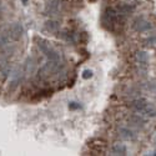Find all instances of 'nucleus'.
<instances>
[{"instance_id":"nucleus-13","label":"nucleus","mask_w":156,"mask_h":156,"mask_svg":"<svg viewBox=\"0 0 156 156\" xmlns=\"http://www.w3.org/2000/svg\"><path fill=\"white\" fill-rule=\"evenodd\" d=\"M129 121H130V124L136 125V126H142V125L145 124V120H144V119H141V118H140V116H138V115L131 116V118L129 119Z\"/></svg>"},{"instance_id":"nucleus-10","label":"nucleus","mask_w":156,"mask_h":156,"mask_svg":"<svg viewBox=\"0 0 156 156\" xmlns=\"http://www.w3.org/2000/svg\"><path fill=\"white\" fill-rule=\"evenodd\" d=\"M60 28V24L58 22H55V20H48V22L45 23V29L48 31H51V33H55V31H58Z\"/></svg>"},{"instance_id":"nucleus-8","label":"nucleus","mask_w":156,"mask_h":156,"mask_svg":"<svg viewBox=\"0 0 156 156\" xmlns=\"http://www.w3.org/2000/svg\"><path fill=\"white\" fill-rule=\"evenodd\" d=\"M116 12L120 15H124L125 16V15H128V14H130V13L134 12V6H131L130 4H120L116 8Z\"/></svg>"},{"instance_id":"nucleus-2","label":"nucleus","mask_w":156,"mask_h":156,"mask_svg":"<svg viewBox=\"0 0 156 156\" xmlns=\"http://www.w3.org/2000/svg\"><path fill=\"white\" fill-rule=\"evenodd\" d=\"M6 34L9 35V38H12L13 40H19L24 34V28L20 23H13L8 28Z\"/></svg>"},{"instance_id":"nucleus-1","label":"nucleus","mask_w":156,"mask_h":156,"mask_svg":"<svg viewBox=\"0 0 156 156\" xmlns=\"http://www.w3.org/2000/svg\"><path fill=\"white\" fill-rule=\"evenodd\" d=\"M38 46L41 50V53H43L49 60H51V61H60V54L58 53V51L53 46H50V44L48 43L46 40L40 39Z\"/></svg>"},{"instance_id":"nucleus-19","label":"nucleus","mask_w":156,"mask_h":156,"mask_svg":"<svg viewBox=\"0 0 156 156\" xmlns=\"http://www.w3.org/2000/svg\"><path fill=\"white\" fill-rule=\"evenodd\" d=\"M22 3H23L24 5H26V4L29 3V0H22Z\"/></svg>"},{"instance_id":"nucleus-6","label":"nucleus","mask_w":156,"mask_h":156,"mask_svg":"<svg viewBox=\"0 0 156 156\" xmlns=\"http://www.w3.org/2000/svg\"><path fill=\"white\" fill-rule=\"evenodd\" d=\"M128 154V149L124 144H115L114 146L111 148V155H121L125 156Z\"/></svg>"},{"instance_id":"nucleus-21","label":"nucleus","mask_w":156,"mask_h":156,"mask_svg":"<svg viewBox=\"0 0 156 156\" xmlns=\"http://www.w3.org/2000/svg\"><path fill=\"white\" fill-rule=\"evenodd\" d=\"M155 155H156V154H155Z\"/></svg>"},{"instance_id":"nucleus-16","label":"nucleus","mask_w":156,"mask_h":156,"mask_svg":"<svg viewBox=\"0 0 156 156\" xmlns=\"http://www.w3.org/2000/svg\"><path fill=\"white\" fill-rule=\"evenodd\" d=\"M92 71L90 70V69H86V70H84L82 71V74H81V76H82V79H85V80H89V79H91L92 78Z\"/></svg>"},{"instance_id":"nucleus-18","label":"nucleus","mask_w":156,"mask_h":156,"mask_svg":"<svg viewBox=\"0 0 156 156\" xmlns=\"http://www.w3.org/2000/svg\"><path fill=\"white\" fill-rule=\"evenodd\" d=\"M146 43H149V44H146L148 46H152V45H154L152 43H156V38H155V36H152V38L148 39V40H146Z\"/></svg>"},{"instance_id":"nucleus-11","label":"nucleus","mask_w":156,"mask_h":156,"mask_svg":"<svg viewBox=\"0 0 156 156\" xmlns=\"http://www.w3.org/2000/svg\"><path fill=\"white\" fill-rule=\"evenodd\" d=\"M136 60L140 62V65H146L149 61V55L145 51H138L136 53Z\"/></svg>"},{"instance_id":"nucleus-5","label":"nucleus","mask_w":156,"mask_h":156,"mask_svg":"<svg viewBox=\"0 0 156 156\" xmlns=\"http://www.w3.org/2000/svg\"><path fill=\"white\" fill-rule=\"evenodd\" d=\"M60 0H46V12L55 15L59 10Z\"/></svg>"},{"instance_id":"nucleus-20","label":"nucleus","mask_w":156,"mask_h":156,"mask_svg":"<svg viewBox=\"0 0 156 156\" xmlns=\"http://www.w3.org/2000/svg\"><path fill=\"white\" fill-rule=\"evenodd\" d=\"M90 2H91V3H94V2H96V0H90Z\"/></svg>"},{"instance_id":"nucleus-9","label":"nucleus","mask_w":156,"mask_h":156,"mask_svg":"<svg viewBox=\"0 0 156 156\" xmlns=\"http://www.w3.org/2000/svg\"><path fill=\"white\" fill-rule=\"evenodd\" d=\"M140 114L152 118V116H155V115H156V106H154L152 104H148V105L144 108V110H142Z\"/></svg>"},{"instance_id":"nucleus-3","label":"nucleus","mask_w":156,"mask_h":156,"mask_svg":"<svg viewBox=\"0 0 156 156\" xmlns=\"http://www.w3.org/2000/svg\"><path fill=\"white\" fill-rule=\"evenodd\" d=\"M134 29L136 31H139V33H144V31H148L149 29H151V24L148 22L146 19L138 18L134 22Z\"/></svg>"},{"instance_id":"nucleus-14","label":"nucleus","mask_w":156,"mask_h":156,"mask_svg":"<svg viewBox=\"0 0 156 156\" xmlns=\"http://www.w3.org/2000/svg\"><path fill=\"white\" fill-rule=\"evenodd\" d=\"M34 70H35V64H34L33 59H28L26 64H25V72L26 74H31V72H34Z\"/></svg>"},{"instance_id":"nucleus-12","label":"nucleus","mask_w":156,"mask_h":156,"mask_svg":"<svg viewBox=\"0 0 156 156\" xmlns=\"http://www.w3.org/2000/svg\"><path fill=\"white\" fill-rule=\"evenodd\" d=\"M9 44V35L5 33V31L0 30V49L5 48Z\"/></svg>"},{"instance_id":"nucleus-4","label":"nucleus","mask_w":156,"mask_h":156,"mask_svg":"<svg viewBox=\"0 0 156 156\" xmlns=\"http://www.w3.org/2000/svg\"><path fill=\"white\" fill-rule=\"evenodd\" d=\"M148 104H149L148 100H145V99H135V100L130 101V106H131L132 110H135L136 112H141Z\"/></svg>"},{"instance_id":"nucleus-7","label":"nucleus","mask_w":156,"mask_h":156,"mask_svg":"<svg viewBox=\"0 0 156 156\" xmlns=\"http://www.w3.org/2000/svg\"><path fill=\"white\" fill-rule=\"evenodd\" d=\"M119 138L122 139V140H128L129 141V140H134L135 134L128 128H121L119 130Z\"/></svg>"},{"instance_id":"nucleus-17","label":"nucleus","mask_w":156,"mask_h":156,"mask_svg":"<svg viewBox=\"0 0 156 156\" xmlns=\"http://www.w3.org/2000/svg\"><path fill=\"white\" fill-rule=\"evenodd\" d=\"M81 108V105L79 102H76V101H71V102H69V109L70 110H79Z\"/></svg>"},{"instance_id":"nucleus-15","label":"nucleus","mask_w":156,"mask_h":156,"mask_svg":"<svg viewBox=\"0 0 156 156\" xmlns=\"http://www.w3.org/2000/svg\"><path fill=\"white\" fill-rule=\"evenodd\" d=\"M79 41H80L82 45H85L88 41H89V34L85 33V31H84V33H80L79 34Z\"/></svg>"}]
</instances>
